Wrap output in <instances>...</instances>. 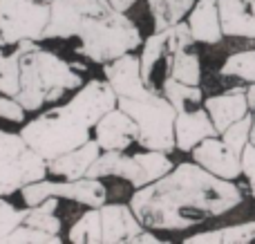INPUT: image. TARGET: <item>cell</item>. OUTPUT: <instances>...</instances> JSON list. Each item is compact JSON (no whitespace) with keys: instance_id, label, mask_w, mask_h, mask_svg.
Listing matches in <instances>:
<instances>
[{"instance_id":"cell-1","label":"cell","mask_w":255,"mask_h":244,"mask_svg":"<svg viewBox=\"0 0 255 244\" xmlns=\"http://www.w3.org/2000/svg\"><path fill=\"white\" fill-rule=\"evenodd\" d=\"M242 200V188L233 179H222L195 161H184L157 182L134 188L130 206L150 231H188L231 213Z\"/></svg>"},{"instance_id":"cell-2","label":"cell","mask_w":255,"mask_h":244,"mask_svg":"<svg viewBox=\"0 0 255 244\" xmlns=\"http://www.w3.org/2000/svg\"><path fill=\"white\" fill-rule=\"evenodd\" d=\"M117 108V94L106 79H90L67 103L25 121L20 134L45 161H52L92 139V128L106 112Z\"/></svg>"},{"instance_id":"cell-3","label":"cell","mask_w":255,"mask_h":244,"mask_svg":"<svg viewBox=\"0 0 255 244\" xmlns=\"http://www.w3.org/2000/svg\"><path fill=\"white\" fill-rule=\"evenodd\" d=\"M74 38H79L74 52L92 65H106L143 45L136 22L108 0H81Z\"/></svg>"},{"instance_id":"cell-4","label":"cell","mask_w":255,"mask_h":244,"mask_svg":"<svg viewBox=\"0 0 255 244\" xmlns=\"http://www.w3.org/2000/svg\"><path fill=\"white\" fill-rule=\"evenodd\" d=\"M85 63H72L52 49L38 47L20 54V90L16 99L27 112H40L58 103L67 92H76L85 79Z\"/></svg>"},{"instance_id":"cell-5","label":"cell","mask_w":255,"mask_h":244,"mask_svg":"<svg viewBox=\"0 0 255 244\" xmlns=\"http://www.w3.org/2000/svg\"><path fill=\"white\" fill-rule=\"evenodd\" d=\"M117 106L126 110L139 125L136 143L145 150H161L170 155L177 150L175 143V119L177 110L159 90L136 99H117Z\"/></svg>"},{"instance_id":"cell-6","label":"cell","mask_w":255,"mask_h":244,"mask_svg":"<svg viewBox=\"0 0 255 244\" xmlns=\"http://www.w3.org/2000/svg\"><path fill=\"white\" fill-rule=\"evenodd\" d=\"M175 168L170 155L161 150H145L136 155H128L126 150H101L92 168L88 170V177L106 179L119 177L126 179L132 188H141L157 182L166 173Z\"/></svg>"},{"instance_id":"cell-7","label":"cell","mask_w":255,"mask_h":244,"mask_svg":"<svg viewBox=\"0 0 255 244\" xmlns=\"http://www.w3.org/2000/svg\"><path fill=\"white\" fill-rule=\"evenodd\" d=\"M47 161L22 139L20 132L0 128V197L20 193L27 184L47 177Z\"/></svg>"},{"instance_id":"cell-8","label":"cell","mask_w":255,"mask_h":244,"mask_svg":"<svg viewBox=\"0 0 255 244\" xmlns=\"http://www.w3.org/2000/svg\"><path fill=\"white\" fill-rule=\"evenodd\" d=\"M52 2L40 0H0V36L4 45H18L20 40H43L49 22Z\"/></svg>"},{"instance_id":"cell-9","label":"cell","mask_w":255,"mask_h":244,"mask_svg":"<svg viewBox=\"0 0 255 244\" xmlns=\"http://www.w3.org/2000/svg\"><path fill=\"white\" fill-rule=\"evenodd\" d=\"M25 206H36L47 197L76 202L83 206H103L108 202V186L97 177H81V179H38L27 184L20 191Z\"/></svg>"},{"instance_id":"cell-10","label":"cell","mask_w":255,"mask_h":244,"mask_svg":"<svg viewBox=\"0 0 255 244\" xmlns=\"http://www.w3.org/2000/svg\"><path fill=\"white\" fill-rule=\"evenodd\" d=\"M193 161L206 168L208 173L217 175L222 179H238L242 175V159L240 155L217 134V137H208L199 141L197 146L190 150Z\"/></svg>"},{"instance_id":"cell-11","label":"cell","mask_w":255,"mask_h":244,"mask_svg":"<svg viewBox=\"0 0 255 244\" xmlns=\"http://www.w3.org/2000/svg\"><path fill=\"white\" fill-rule=\"evenodd\" d=\"M101 67H103V74H106V81L115 90L117 99H136L148 94L150 90H157V88H150L143 81L139 54L134 52L115 58V61L106 63Z\"/></svg>"},{"instance_id":"cell-12","label":"cell","mask_w":255,"mask_h":244,"mask_svg":"<svg viewBox=\"0 0 255 244\" xmlns=\"http://www.w3.org/2000/svg\"><path fill=\"white\" fill-rule=\"evenodd\" d=\"M92 137L99 141L101 150H128L132 143H136L139 125L126 110L117 106L97 121Z\"/></svg>"},{"instance_id":"cell-13","label":"cell","mask_w":255,"mask_h":244,"mask_svg":"<svg viewBox=\"0 0 255 244\" xmlns=\"http://www.w3.org/2000/svg\"><path fill=\"white\" fill-rule=\"evenodd\" d=\"M99 209H101V224H103V244L132 242V238H136L145 229L134 215L130 204L106 202Z\"/></svg>"},{"instance_id":"cell-14","label":"cell","mask_w":255,"mask_h":244,"mask_svg":"<svg viewBox=\"0 0 255 244\" xmlns=\"http://www.w3.org/2000/svg\"><path fill=\"white\" fill-rule=\"evenodd\" d=\"M217 130L211 121L206 108H188V110L177 112L175 119V143L177 150L190 152L199 141L208 137H217Z\"/></svg>"},{"instance_id":"cell-15","label":"cell","mask_w":255,"mask_h":244,"mask_svg":"<svg viewBox=\"0 0 255 244\" xmlns=\"http://www.w3.org/2000/svg\"><path fill=\"white\" fill-rule=\"evenodd\" d=\"M204 108L211 115V121L215 125L217 132H224L229 125H233L235 121H240L242 117H247L251 112L247 99V88H231L224 94H215V97H208L204 101Z\"/></svg>"},{"instance_id":"cell-16","label":"cell","mask_w":255,"mask_h":244,"mask_svg":"<svg viewBox=\"0 0 255 244\" xmlns=\"http://www.w3.org/2000/svg\"><path fill=\"white\" fill-rule=\"evenodd\" d=\"M101 155V146L97 139H90L83 146L74 148V150L65 152V155L56 157V159L47 161V173L58 179H81L88 177V170Z\"/></svg>"},{"instance_id":"cell-17","label":"cell","mask_w":255,"mask_h":244,"mask_svg":"<svg viewBox=\"0 0 255 244\" xmlns=\"http://www.w3.org/2000/svg\"><path fill=\"white\" fill-rule=\"evenodd\" d=\"M224 36L255 40V0H217Z\"/></svg>"},{"instance_id":"cell-18","label":"cell","mask_w":255,"mask_h":244,"mask_svg":"<svg viewBox=\"0 0 255 244\" xmlns=\"http://www.w3.org/2000/svg\"><path fill=\"white\" fill-rule=\"evenodd\" d=\"M190 31H193L195 43L202 45H217L224 38L220 20V7L217 0H197L190 13L186 16Z\"/></svg>"},{"instance_id":"cell-19","label":"cell","mask_w":255,"mask_h":244,"mask_svg":"<svg viewBox=\"0 0 255 244\" xmlns=\"http://www.w3.org/2000/svg\"><path fill=\"white\" fill-rule=\"evenodd\" d=\"M186 244H251L255 242V220L231 227L213 229V231L195 233L184 240Z\"/></svg>"},{"instance_id":"cell-20","label":"cell","mask_w":255,"mask_h":244,"mask_svg":"<svg viewBox=\"0 0 255 244\" xmlns=\"http://www.w3.org/2000/svg\"><path fill=\"white\" fill-rule=\"evenodd\" d=\"M197 0H148V9L152 16L154 31H161L166 27H172L177 22L186 20L190 9Z\"/></svg>"},{"instance_id":"cell-21","label":"cell","mask_w":255,"mask_h":244,"mask_svg":"<svg viewBox=\"0 0 255 244\" xmlns=\"http://www.w3.org/2000/svg\"><path fill=\"white\" fill-rule=\"evenodd\" d=\"M163 61H166V76H172V79L188 85L202 83V58L195 52L184 49V52L166 56Z\"/></svg>"},{"instance_id":"cell-22","label":"cell","mask_w":255,"mask_h":244,"mask_svg":"<svg viewBox=\"0 0 255 244\" xmlns=\"http://www.w3.org/2000/svg\"><path fill=\"white\" fill-rule=\"evenodd\" d=\"M67 242L72 244H103V224H101V209L88 206L83 215L70 227Z\"/></svg>"},{"instance_id":"cell-23","label":"cell","mask_w":255,"mask_h":244,"mask_svg":"<svg viewBox=\"0 0 255 244\" xmlns=\"http://www.w3.org/2000/svg\"><path fill=\"white\" fill-rule=\"evenodd\" d=\"M161 94L175 106L177 112L188 110V108H197L204 101V92L199 85L181 83V81L172 79V76H166L161 81Z\"/></svg>"},{"instance_id":"cell-24","label":"cell","mask_w":255,"mask_h":244,"mask_svg":"<svg viewBox=\"0 0 255 244\" xmlns=\"http://www.w3.org/2000/svg\"><path fill=\"white\" fill-rule=\"evenodd\" d=\"M56 209H58V197H47V200H43L36 206H27V215L22 224H29V227L43 229V231L54 233V236H61L63 222L58 220V215H54Z\"/></svg>"},{"instance_id":"cell-25","label":"cell","mask_w":255,"mask_h":244,"mask_svg":"<svg viewBox=\"0 0 255 244\" xmlns=\"http://www.w3.org/2000/svg\"><path fill=\"white\" fill-rule=\"evenodd\" d=\"M163 58H166V34H163V29L152 31V36H148V38L143 40V45H141V54H139L141 76H143V81L150 85V88H154L152 85L154 67H157L159 61H163Z\"/></svg>"},{"instance_id":"cell-26","label":"cell","mask_w":255,"mask_h":244,"mask_svg":"<svg viewBox=\"0 0 255 244\" xmlns=\"http://www.w3.org/2000/svg\"><path fill=\"white\" fill-rule=\"evenodd\" d=\"M224 79H238L242 83H255V49H242L231 54L220 70Z\"/></svg>"},{"instance_id":"cell-27","label":"cell","mask_w":255,"mask_h":244,"mask_svg":"<svg viewBox=\"0 0 255 244\" xmlns=\"http://www.w3.org/2000/svg\"><path fill=\"white\" fill-rule=\"evenodd\" d=\"M16 242L18 244H61L63 238L43 231V229L29 227V224H20V227H16L4 238L2 244H16Z\"/></svg>"},{"instance_id":"cell-28","label":"cell","mask_w":255,"mask_h":244,"mask_svg":"<svg viewBox=\"0 0 255 244\" xmlns=\"http://www.w3.org/2000/svg\"><path fill=\"white\" fill-rule=\"evenodd\" d=\"M251 123H253V110L249 112L247 117H242L240 121H235L233 125H229L220 137L224 139V141L229 143L235 152H238V155H242V150L247 148V143H249V137H251Z\"/></svg>"},{"instance_id":"cell-29","label":"cell","mask_w":255,"mask_h":244,"mask_svg":"<svg viewBox=\"0 0 255 244\" xmlns=\"http://www.w3.org/2000/svg\"><path fill=\"white\" fill-rule=\"evenodd\" d=\"M163 34H166V56L177 54V52H184V49H190L195 45L193 31H190V27L186 20L177 22V25H172V27H166Z\"/></svg>"},{"instance_id":"cell-30","label":"cell","mask_w":255,"mask_h":244,"mask_svg":"<svg viewBox=\"0 0 255 244\" xmlns=\"http://www.w3.org/2000/svg\"><path fill=\"white\" fill-rule=\"evenodd\" d=\"M25 215H27V206L25 209H16L7 197H0V244L4 242V238L13 229L25 222Z\"/></svg>"},{"instance_id":"cell-31","label":"cell","mask_w":255,"mask_h":244,"mask_svg":"<svg viewBox=\"0 0 255 244\" xmlns=\"http://www.w3.org/2000/svg\"><path fill=\"white\" fill-rule=\"evenodd\" d=\"M27 110L18 103L16 97H7L0 92V119L9 121V123H25Z\"/></svg>"},{"instance_id":"cell-32","label":"cell","mask_w":255,"mask_h":244,"mask_svg":"<svg viewBox=\"0 0 255 244\" xmlns=\"http://www.w3.org/2000/svg\"><path fill=\"white\" fill-rule=\"evenodd\" d=\"M240 159H242V175L247 177L249 191H251V197L255 200V146L253 143H247Z\"/></svg>"},{"instance_id":"cell-33","label":"cell","mask_w":255,"mask_h":244,"mask_svg":"<svg viewBox=\"0 0 255 244\" xmlns=\"http://www.w3.org/2000/svg\"><path fill=\"white\" fill-rule=\"evenodd\" d=\"M159 242H163V240L157 238L154 233H150V229H143L136 238H132V244H159Z\"/></svg>"},{"instance_id":"cell-34","label":"cell","mask_w":255,"mask_h":244,"mask_svg":"<svg viewBox=\"0 0 255 244\" xmlns=\"http://www.w3.org/2000/svg\"><path fill=\"white\" fill-rule=\"evenodd\" d=\"M108 2L115 9H119V11H128V9H132L136 4V0H108Z\"/></svg>"},{"instance_id":"cell-35","label":"cell","mask_w":255,"mask_h":244,"mask_svg":"<svg viewBox=\"0 0 255 244\" xmlns=\"http://www.w3.org/2000/svg\"><path fill=\"white\" fill-rule=\"evenodd\" d=\"M247 99H249V106H251V110H255V83H251L247 88Z\"/></svg>"},{"instance_id":"cell-36","label":"cell","mask_w":255,"mask_h":244,"mask_svg":"<svg viewBox=\"0 0 255 244\" xmlns=\"http://www.w3.org/2000/svg\"><path fill=\"white\" fill-rule=\"evenodd\" d=\"M249 143L255 146V115H253V123H251V137H249Z\"/></svg>"},{"instance_id":"cell-37","label":"cell","mask_w":255,"mask_h":244,"mask_svg":"<svg viewBox=\"0 0 255 244\" xmlns=\"http://www.w3.org/2000/svg\"><path fill=\"white\" fill-rule=\"evenodd\" d=\"M0 47H4V40H2V36H0Z\"/></svg>"},{"instance_id":"cell-38","label":"cell","mask_w":255,"mask_h":244,"mask_svg":"<svg viewBox=\"0 0 255 244\" xmlns=\"http://www.w3.org/2000/svg\"><path fill=\"white\" fill-rule=\"evenodd\" d=\"M40 2H52V0H40Z\"/></svg>"},{"instance_id":"cell-39","label":"cell","mask_w":255,"mask_h":244,"mask_svg":"<svg viewBox=\"0 0 255 244\" xmlns=\"http://www.w3.org/2000/svg\"><path fill=\"white\" fill-rule=\"evenodd\" d=\"M0 52H2V47H0Z\"/></svg>"}]
</instances>
